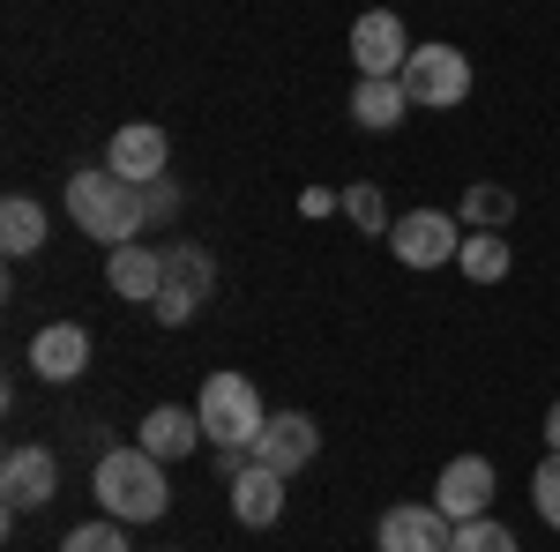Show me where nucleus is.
Listing matches in <instances>:
<instances>
[{"mask_svg": "<svg viewBox=\"0 0 560 552\" xmlns=\"http://www.w3.org/2000/svg\"><path fill=\"white\" fill-rule=\"evenodd\" d=\"M68 216L83 224L90 239H105V247H128L135 232L150 224V202H142V187L120 179V172H75L68 179Z\"/></svg>", "mask_w": 560, "mask_h": 552, "instance_id": "1", "label": "nucleus"}, {"mask_svg": "<svg viewBox=\"0 0 560 552\" xmlns=\"http://www.w3.org/2000/svg\"><path fill=\"white\" fill-rule=\"evenodd\" d=\"M97 501L120 522H158L173 508V478H165V463L150 448H105L97 456Z\"/></svg>", "mask_w": 560, "mask_h": 552, "instance_id": "2", "label": "nucleus"}, {"mask_svg": "<svg viewBox=\"0 0 560 552\" xmlns=\"http://www.w3.org/2000/svg\"><path fill=\"white\" fill-rule=\"evenodd\" d=\"M195 411H202V433H210L217 448H255V433L269 425V403H261V388L247 374H210L202 396H195Z\"/></svg>", "mask_w": 560, "mask_h": 552, "instance_id": "3", "label": "nucleus"}, {"mask_svg": "<svg viewBox=\"0 0 560 552\" xmlns=\"http://www.w3.org/2000/svg\"><path fill=\"white\" fill-rule=\"evenodd\" d=\"M388 247H396L404 269H448V261L464 255V232H456L448 210H404L388 224Z\"/></svg>", "mask_w": 560, "mask_h": 552, "instance_id": "4", "label": "nucleus"}, {"mask_svg": "<svg viewBox=\"0 0 560 552\" xmlns=\"http://www.w3.org/2000/svg\"><path fill=\"white\" fill-rule=\"evenodd\" d=\"M404 97L411 105H464L471 97V60L456 45H411L404 60Z\"/></svg>", "mask_w": 560, "mask_h": 552, "instance_id": "5", "label": "nucleus"}, {"mask_svg": "<svg viewBox=\"0 0 560 552\" xmlns=\"http://www.w3.org/2000/svg\"><path fill=\"white\" fill-rule=\"evenodd\" d=\"M314 448H322V425L306 419V411H269V425L255 433V463H269L277 478H300L306 463H314Z\"/></svg>", "mask_w": 560, "mask_h": 552, "instance_id": "6", "label": "nucleus"}, {"mask_svg": "<svg viewBox=\"0 0 560 552\" xmlns=\"http://www.w3.org/2000/svg\"><path fill=\"white\" fill-rule=\"evenodd\" d=\"M493 463L486 456H456V463H441V485H433V508L448 515V522H471V515L493 508Z\"/></svg>", "mask_w": 560, "mask_h": 552, "instance_id": "7", "label": "nucleus"}, {"mask_svg": "<svg viewBox=\"0 0 560 552\" xmlns=\"http://www.w3.org/2000/svg\"><path fill=\"white\" fill-rule=\"evenodd\" d=\"M351 60H359V75H404V15H388V8H366L359 23H351Z\"/></svg>", "mask_w": 560, "mask_h": 552, "instance_id": "8", "label": "nucleus"}, {"mask_svg": "<svg viewBox=\"0 0 560 552\" xmlns=\"http://www.w3.org/2000/svg\"><path fill=\"white\" fill-rule=\"evenodd\" d=\"M52 493H60V463L45 448H8L0 456V501L8 508H45Z\"/></svg>", "mask_w": 560, "mask_h": 552, "instance_id": "9", "label": "nucleus"}, {"mask_svg": "<svg viewBox=\"0 0 560 552\" xmlns=\"http://www.w3.org/2000/svg\"><path fill=\"white\" fill-rule=\"evenodd\" d=\"M448 538H456V522L441 508H388L382 515V530H374V545L382 552H448Z\"/></svg>", "mask_w": 560, "mask_h": 552, "instance_id": "10", "label": "nucleus"}, {"mask_svg": "<svg viewBox=\"0 0 560 552\" xmlns=\"http://www.w3.org/2000/svg\"><path fill=\"white\" fill-rule=\"evenodd\" d=\"M165 157H173V142H165V128H150V120L120 128V134H113V150H105V165L120 172V179H135V187L165 179Z\"/></svg>", "mask_w": 560, "mask_h": 552, "instance_id": "11", "label": "nucleus"}, {"mask_svg": "<svg viewBox=\"0 0 560 552\" xmlns=\"http://www.w3.org/2000/svg\"><path fill=\"white\" fill-rule=\"evenodd\" d=\"M224 485H232V515H240L247 530H269V522L284 515V478H277L269 463H255V456H247V463L232 470Z\"/></svg>", "mask_w": 560, "mask_h": 552, "instance_id": "12", "label": "nucleus"}, {"mask_svg": "<svg viewBox=\"0 0 560 552\" xmlns=\"http://www.w3.org/2000/svg\"><path fill=\"white\" fill-rule=\"evenodd\" d=\"M31 366H38L45 381H83L90 329H75V321H45L38 337H31Z\"/></svg>", "mask_w": 560, "mask_h": 552, "instance_id": "13", "label": "nucleus"}, {"mask_svg": "<svg viewBox=\"0 0 560 552\" xmlns=\"http://www.w3.org/2000/svg\"><path fill=\"white\" fill-rule=\"evenodd\" d=\"M210 433H202V411H179V403H165V411H150L142 419V448L158 456V463H179V456H195Z\"/></svg>", "mask_w": 560, "mask_h": 552, "instance_id": "14", "label": "nucleus"}, {"mask_svg": "<svg viewBox=\"0 0 560 552\" xmlns=\"http://www.w3.org/2000/svg\"><path fill=\"white\" fill-rule=\"evenodd\" d=\"M404 75H359V90H351V120L366 134H382V128H396L404 120Z\"/></svg>", "mask_w": 560, "mask_h": 552, "instance_id": "15", "label": "nucleus"}, {"mask_svg": "<svg viewBox=\"0 0 560 552\" xmlns=\"http://www.w3.org/2000/svg\"><path fill=\"white\" fill-rule=\"evenodd\" d=\"M113 292L120 298H158L165 292V255H150L142 239L113 247Z\"/></svg>", "mask_w": 560, "mask_h": 552, "instance_id": "16", "label": "nucleus"}, {"mask_svg": "<svg viewBox=\"0 0 560 552\" xmlns=\"http://www.w3.org/2000/svg\"><path fill=\"white\" fill-rule=\"evenodd\" d=\"M0 247H8L15 261L45 247V210L31 202V195H8V202H0Z\"/></svg>", "mask_w": 560, "mask_h": 552, "instance_id": "17", "label": "nucleus"}, {"mask_svg": "<svg viewBox=\"0 0 560 552\" xmlns=\"http://www.w3.org/2000/svg\"><path fill=\"white\" fill-rule=\"evenodd\" d=\"M456 269H464L471 284H501V277H509V239H501V232H471L464 255H456Z\"/></svg>", "mask_w": 560, "mask_h": 552, "instance_id": "18", "label": "nucleus"}, {"mask_svg": "<svg viewBox=\"0 0 560 552\" xmlns=\"http://www.w3.org/2000/svg\"><path fill=\"white\" fill-rule=\"evenodd\" d=\"M448 552H516V530H509V522H493V515H471V522H456Z\"/></svg>", "mask_w": 560, "mask_h": 552, "instance_id": "19", "label": "nucleus"}, {"mask_svg": "<svg viewBox=\"0 0 560 552\" xmlns=\"http://www.w3.org/2000/svg\"><path fill=\"white\" fill-rule=\"evenodd\" d=\"M464 216H471L478 232H501V224H509V216H516V195H509V187H493V179H486V187H471V195H464Z\"/></svg>", "mask_w": 560, "mask_h": 552, "instance_id": "20", "label": "nucleus"}, {"mask_svg": "<svg viewBox=\"0 0 560 552\" xmlns=\"http://www.w3.org/2000/svg\"><path fill=\"white\" fill-rule=\"evenodd\" d=\"M60 552H128V530H120V515H97V522H75Z\"/></svg>", "mask_w": 560, "mask_h": 552, "instance_id": "21", "label": "nucleus"}, {"mask_svg": "<svg viewBox=\"0 0 560 552\" xmlns=\"http://www.w3.org/2000/svg\"><path fill=\"white\" fill-rule=\"evenodd\" d=\"M165 277H173V284H195L202 298L217 292V261L202 255V247H173V255H165Z\"/></svg>", "mask_w": 560, "mask_h": 552, "instance_id": "22", "label": "nucleus"}, {"mask_svg": "<svg viewBox=\"0 0 560 552\" xmlns=\"http://www.w3.org/2000/svg\"><path fill=\"white\" fill-rule=\"evenodd\" d=\"M345 216L359 224V232H388V224H396V216H388V202H382V187H366V179H359V187H345Z\"/></svg>", "mask_w": 560, "mask_h": 552, "instance_id": "23", "label": "nucleus"}, {"mask_svg": "<svg viewBox=\"0 0 560 552\" xmlns=\"http://www.w3.org/2000/svg\"><path fill=\"white\" fill-rule=\"evenodd\" d=\"M530 501H538V515H546V522L560 530V448L546 456V463H538V478H530Z\"/></svg>", "mask_w": 560, "mask_h": 552, "instance_id": "24", "label": "nucleus"}, {"mask_svg": "<svg viewBox=\"0 0 560 552\" xmlns=\"http://www.w3.org/2000/svg\"><path fill=\"white\" fill-rule=\"evenodd\" d=\"M150 306H158V321H165V329H179V321H187V314L202 306V292H195V284H173V277H165V292L150 298Z\"/></svg>", "mask_w": 560, "mask_h": 552, "instance_id": "25", "label": "nucleus"}, {"mask_svg": "<svg viewBox=\"0 0 560 552\" xmlns=\"http://www.w3.org/2000/svg\"><path fill=\"white\" fill-rule=\"evenodd\" d=\"M142 202H150V216H173L179 210V187H173V179H150V187H142Z\"/></svg>", "mask_w": 560, "mask_h": 552, "instance_id": "26", "label": "nucleus"}, {"mask_svg": "<svg viewBox=\"0 0 560 552\" xmlns=\"http://www.w3.org/2000/svg\"><path fill=\"white\" fill-rule=\"evenodd\" d=\"M546 441H553V448H560V403H553V411H546Z\"/></svg>", "mask_w": 560, "mask_h": 552, "instance_id": "27", "label": "nucleus"}]
</instances>
